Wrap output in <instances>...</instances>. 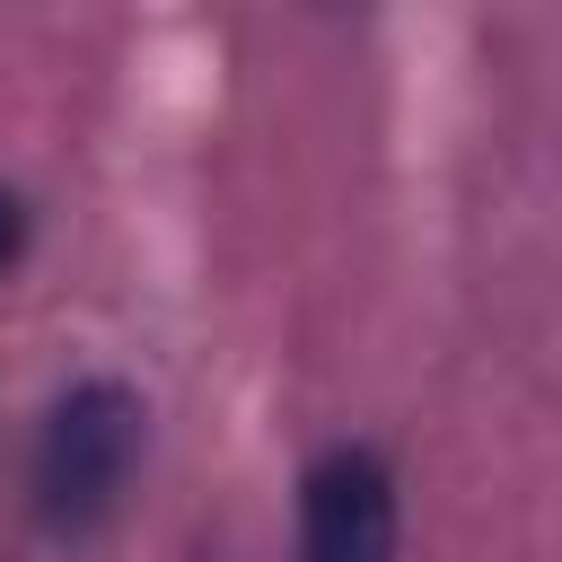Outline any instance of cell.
Here are the masks:
<instances>
[{
	"mask_svg": "<svg viewBox=\"0 0 562 562\" xmlns=\"http://www.w3.org/2000/svg\"><path fill=\"white\" fill-rule=\"evenodd\" d=\"M132 457H140V395L114 386V378H79L35 430V509H44V527H70V536L97 527L114 509Z\"/></svg>",
	"mask_w": 562,
	"mask_h": 562,
	"instance_id": "1",
	"label": "cell"
},
{
	"mask_svg": "<svg viewBox=\"0 0 562 562\" xmlns=\"http://www.w3.org/2000/svg\"><path fill=\"white\" fill-rule=\"evenodd\" d=\"M299 562H395V474L369 448H325L299 483Z\"/></svg>",
	"mask_w": 562,
	"mask_h": 562,
	"instance_id": "2",
	"label": "cell"
},
{
	"mask_svg": "<svg viewBox=\"0 0 562 562\" xmlns=\"http://www.w3.org/2000/svg\"><path fill=\"white\" fill-rule=\"evenodd\" d=\"M18 246H26V202H18L9 184H0V272L18 263Z\"/></svg>",
	"mask_w": 562,
	"mask_h": 562,
	"instance_id": "3",
	"label": "cell"
}]
</instances>
